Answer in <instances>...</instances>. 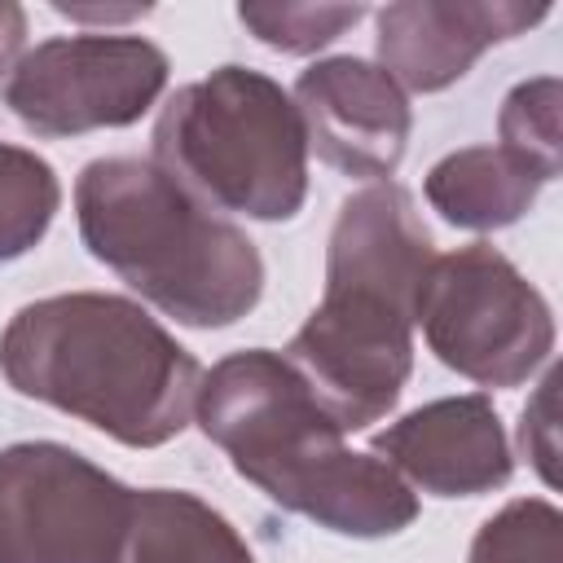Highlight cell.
Returning <instances> with one entry per match:
<instances>
[{"mask_svg": "<svg viewBox=\"0 0 563 563\" xmlns=\"http://www.w3.org/2000/svg\"><path fill=\"white\" fill-rule=\"evenodd\" d=\"M413 321L435 361L479 387H519L554 352L545 295L488 242L431 255Z\"/></svg>", "mask_w": 563, "mask_h": 563, "instance_id": "6", "label": "cell"}, {"mask_svg": "<svg viewBox=\"0 0 563 563\" xmlns=\"http://www.w3.org/2000/svg\"><path fill=\"white\" fill-rule=\"evenodd\" d=\"M62 207L57 172L22 145L0 141V264L26 255Z\"/></svg>", "mask_w": 563, "mask_h": 563, "instance_id": "14", "label": "cell"}, {"mask_svg": "<svg viewBox=\"0 0 563 563\" xmlns=\"http://www.w3.org/2000/svg\"><path fill=\"white\" fill-rule=\"evenodd\" d=\"M62 18H79V22H128V18H141L150 9H79V4H53Z\"/></svg>", "mask_w": 563, "mask_h": 563, "instance_id": "20", "label": "cell"}, {"mask_svg": "<svg viewBox=\"0 0 563 563\" xmlns=\"http://www.w3.org/2000/svg\"><path fill=\"white\" fill-rule=\"evenodd\" d=\"M154 163L198 202L251 220H290L308 198V136L290 92L220 66L167 97L154 123Z\"/></svg>", "mask_w": 563, "mask_h": 563, "instance_id": "5", "label": "cell"}, {"mask_svg": "<svg viewBox=\"0 0 563 563\" xmlns=\"http://www.w3.org/2000/svg\"><path fill=\"white\" fill-rule=\"evenodd\" d=\"M128 563H255L238 528L185 488L136 493Z\"/></svg>", "mask_w": 563, "mask_h": 563, "instance_id": "13", "label": "cell"}, {"mask_svg": "<svg viewBox=\"0 0 563 563\" xmlns=\"http://www.w3.org/2000/svg\"><path fill=\"white\" fill-rule=\"evenodd\" d=\"M545 180L501 145H466L444 154L427 172V202L457 229H506L515 224Z\"/></svg>", "mask_w": 563, "mask_h": 563, "instance_id": "12", "label": "cell"}, {"mask_svg": "<svg viewBox=\"0 0 563 563\" xmlns=\"http://www.w3.org/2000/svg\"><path fill=\"white\" fill-rule=\"evenodd\" d=\"M194 413L233 471L282 510L343 537H391L418 519L409 484L383 457L343 444V427L282 352L246 347L216 361Z\"/></svg>", "mask_w": 563, "mask_h": 563, "instance_id": "2", "label": "cell"}, {"mask_svg": "<svg viewBox=\"0 0 563 563\" xmlns=\"http://www.w3.org/2000/svg\"><path fill=\"white\" fill-rule=\"evenodd\" d=\"M75 211L88 255L180 325H233L264 295L255 242L154 158H92L75 180Z\"/></svg>", "mask_w": 563, "mask_h": 563, "instance_id": "4", "label": "cell"}, {"mask_svg": "<svg viewBox=\"0 0 563 563\" xmlns=\"http://www.w3.org/2000/svg\"><path fill=\"white\" fill-rule=\"evenodd\" d=\"M545 18L550 4L523 0H396L378 9V62L396 84L440 92L462 79L488 44L515 40Z\"/></svg>", "mask_w": 563, "mask_h": 563, "instance_id": "10", "label": "cell"}, {"mask_svg": "<svg viewBox=\"0 0 563 563\" xmlns=\"http://www.w3.org/2000/svg\"><path fill=\"white\" fill-rule=\"evenodd\" d=\"M0 374L128 449L180 435L202 387V365L141 303L101 290L18 308L0 334Z\"/></svg>", "mask_w": 563, "mask_h": 563, "instance_id": "3", "label": "cell"}, {"mask_svg": "<svg viewBox=\"0 0 563 563\" xmlns=\"http://www.w3.org/2000/svg\"><path fill=\"white\" fill-rule=\"evenodd\" d=\"M167 88V53L141 35H57L18 57L4 106L35 136L136 123Z\"/></svg>", "mask_w": 563, "mask_h": 563, "instance_id": "8", "label": "cell"}, {"mask_svg": "<svg viewBox=\"0 0 563 563\" xmlns=\"http://www.w3.org/2000/svg\"><path fill=\"white\" fill-rule=\"evenodd\" d=\"M466 563H563V515L545 497L501 506L471 541Z\"/></svg>", "mask_w": 563, "mask_h": 563, "instance_id": "16", "label": "cell"}, {"mask_svg": "<svg viewBox=\"0 0 563 563\" xmlns=\"http://www.w3.org/2000/svg\"><path fill=\"white\" fill-rule=\"evenodd\" d=\"M22 44H26V13H22V4L0 0V79L13 75Z\"/></svg>", "mask_w": 563, "mask_h": 563, "instance_id": "19", "label": "cell"}, {"mask_svg": "<svg viewBox=\"0 0 563 563\" xmlns=\"http://www.w3.org/2000/svg\"><path fill=\"white\" fill-rule=\"evenodd\" d=\"M365 18L361 4H312V0H282V4H238V22L268 48L282 53H317L321 44L339 40L347 26Z\"/></svg>", "mask_w": 563, "mask_h": 563, "instance_id": "17", "label": "cell"}, {"mask_svg": "<svg viewBox=\"0 0 563 563\" xmlns=\"http://www.w3.org/2000/svg\"><path fill=\"white\" fill-rule=\"evenodd\" d=\"M559 106H563V84L554 75L541 79H523L506 92L501 101V150L515 154L523 167H532L541 180L559 176Z\"/></svg>", "mask_w": 563, "mask_h": 563, "instance_id": "15", "label": "cell"}, {"mask_svg": "<svg viewBox=\"0 0 563 563\" xmlns=\"http://www.w3.org/2000/svg\"><path fill=\"white\" fill-rule=\"evenodd\" d=\"M431 264V233L396 180L356 189L330 229L325 295L286 361L343 427L378 422L413 369V299Z\"/></svg>", "mask_w": 563, "mask_h": 563, "instance_id": "1", "label": "cell"}, {"mask_svg": "<svg viewBox=\"0 0 563 563\" xmlns=\"http://www.w3.org/2000/svg\"><path fill=\"white\" fill-rule=\"evenodd\" d=\"M374 453L435 497H479L510 479V444L488 396L431 400L374 435Z\"/></svg>", "mask_w": 563, "mask_h": 563, "instance_id": "11", "label": "cell"}, {"mask_svg": "<svg viewBox=\"0 0 563 563\" xmlns=\"http://www.w3.org/2000/svg\"><path fill=\"white\" fill-rule=\"evenodd\" d=\"M136 493L53 440L0 449V563H128Z\"/></svg>", "mask_w": 563, "mask_h": 563, "instance_id": "7", "label": "cell"}, {"mask_svg": "<svg viewBox=\"0 0 563 563\" xmlns=\"http://www.w3.org/2000/svg\"><path fill=\"white\" fill-rule=\"evenodd\" d=\"M295 110L308 150L347 176H391L409 145V101L400 84L365 57H325L295 79Z\"/></svg>", "mask_w": 563, "mask_h": 563, "instance_id": "9", "label": "cell"}, {"mask_svg": "<svg viewBox=\"0 0 563 563\" xmlns=\"http://www.w3.org/2000/svg\"><path fill=\"white\" fill-rule=\"evenodd\" d=\"M554 387H559V374L550 369L537 387V396L528 400L523 409V422H519V444H523V457H532L537 475L554 488L559 475H554V462H559V413H554Z\"/></svg>", "mask_w": 563, "mask_h": 563, "instance_id": "18", "label": "cell"}]
</instances>
